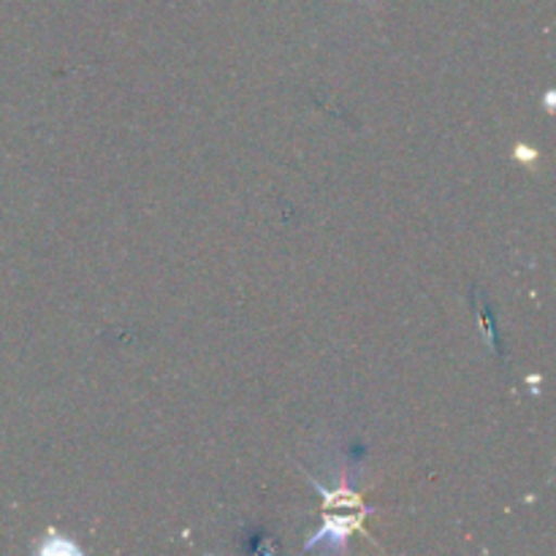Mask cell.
<instances>
[{
  "label": "cell",
  "instance_id": "3",
  "mask_svg": "<svg viewBox=\"0 0 556 556\" xmlns=\"http://www.w3.org/2000/svg\"><path fill=\"white\" fill-rule=\"evenodd\" d=\"M546 106L554 109V92H548V96H546Z\"/></svg>",
  "mask_w": 556,
  "mask_h": 556
},
{
  "label": "cell",
  "instance_id": "1",
  "mask_svg": "<svg viewBox=\"0 0 556 556\" xmlns=\"http://www.w3.org/2000/svg\"><path fill=\"white\" fill-rule=\"evenodd\" d=\"M41 552H43V554H60V552H65V554H74L76 548L71 546L68 541H60V538L54 535V532H49V543H47V546H41Z\"/></svg>",
  "mask_w": 556,
  "mask_h": 556
},
{
  "label": "cell",
  "instance_id": "2",
  "mask_svg": "<svg viewBox=\"0 0 556 556\" xmlns=\"http://www.w3.org/2000/svg\"><path fill=\"white\" fill-rule=\"evenodd\" d=\"M516 157H519V161H538V152L527 150L525 144H519L516 147Z\"/></svg>",
  "mask_w": 556,
  "mask_h": 556
}]
</instances>
